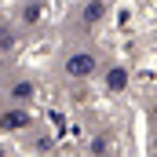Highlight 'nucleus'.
I'll return each instance as SVG.
<instances>
[{"label": "nucleus", "instance_id": "obj_1", "mask_svg": "<svg viewBox=\"0 0 157 157\" xmlns=\"http://www.w3.org/2000/svg\"><path fill=\"white\" fill-rule=\"evenodd\" d=\"M66 70H70L73 77H88V73L95 70V59H91V55H73V59L66 62Z\"/></svg>", "mask_w": 157, "mask_h": 157}, {"label": "nucleus", "instance_id": "obj_2", "mask_svg": "<svg viewBox=\"0 0 157 157\" xmlns=\"http://www.w3.org/2000/svg\"><path fill=\"white\" fill-rule=\"evenodd\" d=\"M4 124H7V128H15V124H26V113H7V117H4Z\"/></svg>", "mask_w": 157, "mask_h": 157}]
</instances>
